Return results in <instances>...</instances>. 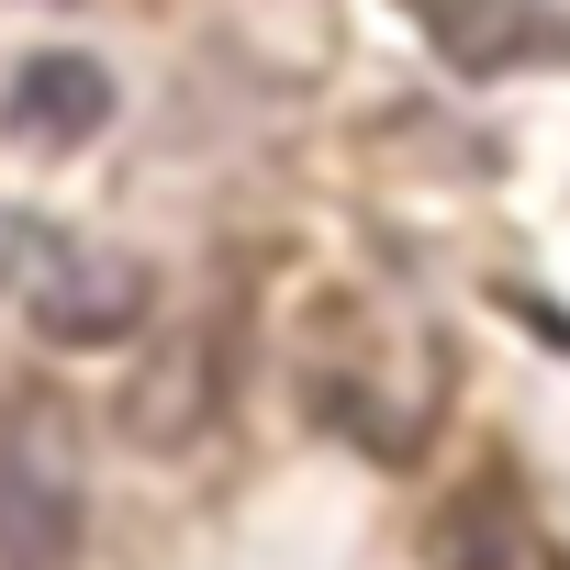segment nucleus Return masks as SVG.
I'll use <instances>...</instances> for the list:
<instances>
[{
  "label": "nucleus",
  "instance_id": "f257e3e1",
  "mask_svg": "<svg viewBox=\"0 0 570 570\" xmlns=\"http://www.w3.org/2000/svg\"><path fill=\"white\" fill-rule=\"evenodd\" d=\"M303 403H314L336 436H358L370 459H414L425 425H436V403H448L436 336H414V347L392 358L358 303H325V314L303 325Z\"/></svg>",
  "mask_w": 570,
  "mask_h": 570
},
{
  "label": "nucleus",
  "instance_id": "f03ea898",
  "mask_svg": "<svg viewBox=\"0 0 570 570\" xmlns=\"http://www.w3.org/2000/svg\"><path fill=\"white\" fill-rule=\"evenodd\" d=\"M90 525V448L57 392H0V570H68Z\"/></svg>",
  "mask_w": 570,
  "mask_h": 570
},
{
  "label": "nucleus",
  "instance_id": "7ed1b4c3",
  "mask_svg": "<svg viewBox=\"0 0 570 570\" xmlns=\"http://www.w3.org/2000/svg\"><path fill=\"white\" fill-rule=\"evenodd\" d=\"M224 392H235V336H224V325H179V336H157V347L124 370L112 425H124V448H146V459H190V448L224 425Z\"/></svg>",
  "mask_w": 570,
  "mask_h": 570
},
{
  "label": "nucleus",
  "instance_id": "20e7f679",
  "mask_svg": "<svg viewBox=\"0 0 570 570\" xmlns=\"http://www.w3.org/2000/svg\"><path fill=\"white\" fill-rule=\"evenodd\" d=\"M23 314H35V336H57V347H124V336H146V314H157V279H146L135 257H101V246L68 235V257L23 292Z\"/></svg>",
  "mask_w": 570,
  "mask_h": 570
},
{
  "label": "nucleus",
  "instance_id": "39448f33",
  "mask_svg": "<svg viewBox=\"0 0 570 570\" xmlns=\"http://www.w3.org/2000/svg\"><path fill=\"white\" fill-rule=\"evenodd\" d=\"M101 124H112V68H101V57L46 46V57H23V68H12L0 135H23V146H90Z\"/></svg>",
  "mask_w": 570,
  "mask_h": 570
},
{
  "label": "nucleus",
  "instance_id": "423d86ee",
  "mask_svg": "<svg viewBox=\"0 0 570 570\" xmlns=\"http://www.w3.org/2000/svg\"><path fill=\"white\" fill-rule=\"evenodd\" d=\"M448 570H559V537L514 481H470L448 503Z\"/></svg>",
  "mask_w": 570,
  "mask_h": 570
},
{
  "label": "nucleus",
  "instance_id": "0eeeda50",
  "mask_svg": "<svg viewBox=\"0 0 570 570\" xmlns=\"http://www.w3.org/2000/svg\"><path fill=\"white\" fill-rule=\"evenodd\" d=\"M425 23L448 35L459 68H514V57L537 46V23L514 12V0H425Z\"/></svg>",
  "mask_w": 570,
  "mask_h": 570
},
{
  "label": "nucleus",
  "instance_id": "6e6552de",
  "mask_svg": "<svg viewBox=\"0 0 570 570\" xmlns=\"http://www.w3.org/2000/svg\"><path fill=\"white\" fill-rule=\"evenodd\" d=\"M57 257H68V235H57L46 213H0V303H23Z\"/></svg>",
  "mask_w": 570,
  "mask_h": 570
}]
</instances>
